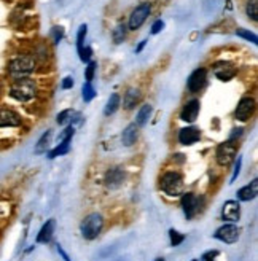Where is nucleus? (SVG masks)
Wrapping results in <instances>:
<instances>
[{
    "mask_svg": "<svg viewBox=\"0 0 258 261\" xmlns=\"http://www.w3.org/2000/svg\"><path fill=\"white\" fill-rule=\"evenodd\" d=\"M119 105H121V97H119V94H117V93L112 94L109 97V100H107V105L104 108V115L105 117H110V115H113L118 110Z\"/></svg>",
    "mask_w": 258,
    "mask_h": 261,
    "instance_id": "obj_23",
    "label": "nucleus"
},
{
    "mask_svg": "<svg viewBox=\"0 0 258 261\" xmlns=\"http://www.w3.org/2000/svg\"><path fill=\"white\" fill-rule=\"evenodd\" d=\"M80 54V59L83 60V62H89L91 60V54H93V50L89 46H83L81 51L79 53Z\"/></svg>",
    "mask_w": 258,
    "mask_h": 261,
    "instance_id": "obj_37",
    "label": "nucleus"
},
{
    "mask_svg": "<svg viewBox=\"0 0 258 261\" xmlns=\"http://www.w3.org/2000/svg\"><path fill=\"white\" fill-rule=\"evenodd\" d=\"M74 136H75V127L70 124V126L65 127V129L61 132V134H59L58 141H59V142H72V137H74Z\"/></svg>",
    "mask_w": 258,
    "mask_h": 261,
    "instance_id": "obj_31",
    "label": "nucleus"
},
{
    "mask_svg": "<svg viewBox=\"0 0 258 261\" xmlns=\"http://www.w3.org/2000/svg\"><path fill=\"white\" fill-rule=\"evenodd\" d=\"M163 29H164V21H161V20L155 21V24L152 26V34H153V35H157V34H159Z\"/></svg>",
    "mask_w": 258,
    "mask_h": 261,
    "instance_id": "obj_38",
    "label": "nucleus"
},
{
    "mask_svg": "<svg viewBox=\"0 0 258 261\" xmlns=\"http://www.w3.org/2000/svg\"><path fill=\"white\" fill-rule=\"evenodd\" d=\"M191 261H198V260H191Z\"/></svg>",
    "mask_w": 258,
    "mask_h": 261,
    "instance_id": "obj_44",
    "label": "nucleus"
},
{
    "mask_svg": "<svg viewBox=\"0 0 258 261\" xmlns=\"http://www.w3.org/2000/svg\"><path fill=\"white\" fill-rule=\"evenodd\" d=\"M126 26L124 24H118V26L113 29V32H112V37H113V41L115 43H123L124 39H126Z\"/></svg>",
    "mask_w": 258,
    "mask_h": 261,
    "instance_id": "obj_26",
    "label": "nucleus"
},
{
    "mask_svg": "<svg viewBox=\"0 0 258 261\" xmlns=\"http://www.w3.org/2000/svg\"><path fill=\"white\" fill-rule=\"evenodd\" d=\"M72 115H74V110H72V108H65V110L59 112L58 118H56V123H58V124H61V126L69 124V123H70V120H72Z\"/></svg>",
    "mask_w": 258,
    "mask_h": 261,
    "instance_id": "obj_29",
    "label": "nucleus"
},
{
    "mask_svg": "<svg viewBox=\"0 0 258 261\" xmlns=\"http://www.w3.org/2000/svg\"><path fill=\"white\" fill-rule=\"evenodd\" d=\"M142 93L139 88H128L123 96V107L126 110H134V108L140 104Z\"/></svg>",
    "mask_w": 258,
    "mask_h": 261,
    "instance_id": "obj_17",
    "label": "nucleus"
},
{
    "mask_svg": "<svg viewBox=\"0 0 258 261\" xmlns=\"http://www.w3.org/2000/svg\"><path fill=\"white\" fill-rule=\"evenodd\" d=\"M238 199L242 202H249V201H254L258 194V179H254L247 183L245 186H242L241 190H238Z\"/></svg>",
    "mask_w": 258,
    "mask_h": 261,
    "instance_id": "obj_18",
    "label": "nucleus"
},
{
    "mask_svg": "<svg viewBox=\"0 0 258 261\" xmlns=\"http://www.w3.org/2000/svg\"><path fill=\"white\" fill-rule=\"evenodd\" d=\"M236 153H238V142L228 139L226 142L220 143L217 150H215V161H217L218 166L228 167L236 160Z\"/></svg>",
    "mask_w": 258,
    "mask_h": 261,
    "instance_id": "obj_5",
    "label": "nucleus"
},
{
    "mask_svg": "<svg viewBox=\"0 0 258 261\" xmlns=\"http://www.w3.org/2000/svg\"><path fill=\"white\" fill-rule=\"evenodd\" d=\"M58 252H59V253H61V255H62V258H64L65 261H70V258L67 257V253H65V252L62 250V247H61V245H59V244H58Z\"/></svg>",
    "mask_w": 258,
    "mask_h": 261,
    "instance_id": "obj_41",
    "label": "nucleus"
},
{
    "mask_svg": "<svg viewBox=\"0 0 258 261\" xmlns=\"http://www.w3.org/2000/svg\"><path fill=\"white\" fill-rule=\"evenodd\" d=\"M69 151H70V142H59L55 148L48 151V158H50V160H55L58 156L67 155Z\"/></svg>",
    "mask_w": 258,
    "mask_h": 261,
    "instance_id": "obj_24",
    "label": "nucleus"
},
{
    "mask_svg": "<svg viewBox=\"0 0 258 261\" xmlns=\"http://www.w3.org/2000/svg\"><path fill=\"white\" fill-rule=\"evenodd\" d=\"M199 139H201V129H198L195 126H185L179 131V134H177L179 143L185 145V147L195 145L196 142H199Z\"/></svg>",
    "mask_w": 258,
    "mask_h": 261,
    "instance_id": "obj_11",
    "label": "nucleus"
},
{
    "mask_svg": "<svg viewBox=\"0 0 258 261\" xmlns=\"http://www.w3.org/2000/svg\"><path fill=\"white\" fill-rule=\"evenodd\" d=\"M187 239V236L182 234V233H179L177 229H169V241H171V245L172 247H179L182 242Z\"/></svg>",
    "mask_w": 258,
    "mask_h": 261,
    "instance_id": "obj_27",
    "label": "nucleus"
},
{
    "mask_svg": "<svg viewBox=\"0 0 258 261\" xmlns=\"http://www.w3.org/2000/svg\"><path fill=\"white\" fill-rule=\"evenodd\" d=\"M39 93L37 83L32 78H20V80H15L13 84L10 86V96L13 97L18 102H29L32 100Z\"/></svg>",
    "mask_w": 258,
    "mask_h": 261,
    "instance_id": "obj_3",
    "label": "nucleus"
},
{
    "mask_svg": "<svg viewBox=\"0 0 258 261\" xmlns=\"http://www.w3.org/2000/svg\"><path fill=\"white\" fill-rule=\"evenodd\" d=\"M150 13H152V3H150V2H143V3L139 5V7H136L133 10V13H131V16H129V22H128L129 30L140 29V26L147 21V18L150 16Z\"/></svg>",
    "mask_w": 258,
    "mask_h": 261,
    "instance_id": "obj_6",
    "label": "nucleus"
},
{
    "mask_svg": "<svg viewBox=\"0 0 258 261\" xmlns=\"http://www.w3.org/2000/svg\"><path fill=\"white\" fill-rule=\"evenodd\" d=\"M35 69H37V60L34 59L32 54H20L8 62V75L13 80L32 75Z\"/></svg>",
    "mask_w": 258,
    "mask_h": 261,
    "instance_id": "obj_2",
    "label": "nucleus"
},
{
    "mask_svg": "<svg viewBox=\"0 0 258 261\" xmlns=\"http://www.w3.org/2000/svg\"><path fill=\"white\" fill-rule=\"evenodd\" d=\"M126 181V171L119 166H113L104 175V185L109 190H118Z\"/></svg>",
    "mask_w": 258,
    "mask_h": 261,
    "instance_id": "obj_8",
    "label": "nucleus"
},
{
    "mask_svg": "<svg viewBox=\"0 0 258 261\" xmlns=\"http://www.w3.org/2000/svg\"><path fill=\"white\" fill-rule=\"evenodd\" d=\"M241 218V204L238 201H226L221 207V220L228 223H236Z\"/></svg>",
    "mask_w": 258,
    "mask_h": 261,
    "instance_id": "obj_12",
    "label": "nucleus"
},
{
    "mask_svg": "<svg viewBox=\"0 0 258 261\" xmlns=\"http://www.w3.org/2000/svg\"><path fill=\"white\" fill-rule=\"evenodd\" d=\"M255 107H257V102H255L254 97H250V96L242 97V99L238 102V107H236V112H235L236 120L242 121V123L244 121H249L250 117L255 112Z\"/></svg>",
    "mask_w": 258,
    "mask_h": 261,
    "instance_id": "obj_10",
    "label": "nucleus"
},
{
    "mask_svg": "<svg viewBox=\"0 0 258 261\" xmlns=\"http://www.w3.org/2000/svg\"><path fill=\"white\" fill-rule=\"evenodd\" d=\"M239 228L236 226L235 223H225L223 226H220L217 231H215L214 238L218 239L223 244H236L239 239Z\"/></svg>",
    "mask_w": 258,
    "mask_h": 261,
    "instance_id": "obj_9",
    "label": "nucleus"
},
{
    "mask_svg": "<svg viewBox=\"0 0 258 261\" xmlns=\"http://www.w3.org/2000/svg\"><path fill=\"white\" fill-rule=\"evenodd\" d=\"M241 166H242V158H241V156H238V160L235 161V171H233V175H231V181H230V183H235V181H236L239 172H241Z\"/></svg>",
    "mask_w": 258,
    "mask_h": 261,
    "instance_id": "obj_35",
    "label": "nucleus"
},
{
    "mask_svg": "<svg viewBox=\"0 0 258 261\" xmlns=\"http://www.w3.org/2000/svg\"><path fill=\"white\" fill-rule=\"evenodd\" d=\"M180 205H182V210H183L185 217H187V220H191V218L199 212L201 199L191 191L183 193L182 196H180Z\"/></svg>",
    "mask_w": 258,
    "mask_h": 261,
    "instance_id": "obj_7",
    "label": "nucleus"
},
{
    "mask_svg": "<svg viewBox=\"0 0 258 261\" xmlns=\"http://www.w3.org/2000/svg\"><path fill=\"white\" fill-rule=\"evenodd\" d=\"M152 112H153V107H152V105H150V104H143V105L139 108L137 115H136V124L139 126V127L145 126V124L148 123L150 117H152Z\"/></svg>",
    "mask_w": 258,
    "mask_h": 261,
    "instance_id": "obj_21",
    "label": "nucleus"
},
{
    "mask_svg": "<svg viewBox=\"0 0 258 261\" xmlns=\"http://www.w3.org/2000/svg\"><path fill=\"white\" fill-rule=\"evenodd\" d=\"M236 34H238V37L245 39L247 41H252V43H254V45H257V41H258L257 35H255L254 32H250V30H247V29H238V30H236Z\"/></svg>",
    "mask_w": 258,
    "mask_h": 261,
    "instance_id": "obj_32",
    "label": "nucleus"
},
{
    "mask_svg": "<svg viewBox=\"0 0 258 261\" xmlns=\"http://www.w3.org/2000/svg\"><path fill=\"white\" fill-rule=\"evenodd\" d=\"M86 34H88V27H86V24H83L79 29V34H77V50H79V53L81 51V48L85 46Z\"/></svg>",
    "mask_w": 258,
    "mask_h": 261,
    "instance_id": "obj_30",
    "label": "nucleus"
},
{
    "mask_svg": "<svg viewBox=\"0 0 258 261\" xmlns=\"http://www.w3.org/2000/svg\"><path fill=\"white\" fill-rule=\"evenodd\" d=\"M51 139H53V131L48 129L45 134L39 139L37 145H35V153H37V155L46 153V150H48V147H50V143H51Z\"/></svg>",
    "mask_w": 258,
    "mask_h": 261,
    "instance_id": "obj_22",
    "label": "nucleus"
},
{
    "mask_svg": "<svg viewBox=\"0 0 258 261\" xmlns=\"http://www.w3.org/2000/svg\"><path fill=\"white\" fill-rule=\"evenodd\" d=\"M145 45H147V40H143V41H140V45L136 48V53H140V51L143 50V46H145Z\"/></svg>",
    "mask_w": 258,
    "mask_h": 261,
    "instance_id": "obj_42",
    "label": "nucleus"
},
{
    "mask_svg": "<svg viewBox=\"0 0 258 261\" xmlns=\"http://www.w3.org/2000/svg\"><path fill=\"white\" fill-rule=\"evenodd\" d=\"M242 127H238V129H233V132L230 134V141H236L238 142V139L242 136Z\"/></svg>",
    "mask_w": 258,
    "mask_h": 261,
    "instance_id": "obj_39",
    "label": "nucleus"
},
{
    "mask_svg": "<svg viewBox=\"0 0 258 261\" xmlns=\"http://www.w3.org/2000/svg\"><path fill=\"white\" fill-rule=\"evenodd\" d=\"M102 229H104V217L98 212H93V214H88L80 224V233L81 238L86 241H94L98 239Z\"/></svg>",
    "mask_w": 258,
    "mask_h": 261,
    "instance_id": "obj_4",
    "label": "nucleus"
},
{
    "mask_svg": "<svg viewBox=\"0 0 258 261\" xmlns=\"http://www.w3.org/2000/svg\"><path fill=\"white\" fill-rule=\"evenodd\" d=\"M81 96H83V100H85V102H91L93 99H94V97H96V89H94V86H93V84L91 83H85V84H83V89H81Z\"/></svg>",
    "mask_w": 258,
    "mask_h": 261,
    "instance_id": "obj_28",
    "label": "nucleus"
},
{
    "mask_svg": "<svg viewBox=\"0 0 258 261\" xmlns=\"http://www.w3.org/2000/svg\"><path fill=\"white\" fill-rule=\"evenodd\" d=\"M214 74L218 80L228 81L236 75V67L228 60H218V62L214 64Z\"/></svg>",
    "mask_w": 258,
    "mask_h": 261,
    "instance_id": "obj_15",
    "label": "nucleus"
},
{
    "mask_svg": "<svg viewBox=\"0 0 258 261\" xmlns=\"http://www.w3.org/2000/svg\"><path fill=\"white\" fill-rule=\"evenodd\" d=\"M199 110H201L199 100L191 99L182 107V110H180V120L185 121V123H195L198 120V115H199Z\"/></svg>",
    "mask_w": 258,
    "mask_h": 261,
    "instance_id": "obj_14",
    "label": "nucleus"
},
{
    "mask_svg": "<svg viewBox=\"0 0 258 261\" xmlns=\"http://www.w3.org/2000/svg\"><path fill=\"white\" fill-rule=\"evenodd\" d=\"M155 261H164V258H157V260H155Z\"/></svg>",
    "mask_w": 258,
    "mask_h": 261,
    "instance_id": "obj_43",
    "label": "nucleus"
},
{
    "mask_svg": "<svg viewBox=\"0 0 258 261\" xmlns=\"http://www.w3.org/2000/svg\"><path fill=\"white\" fill-rule=\"evenodd\" d=\"M159 190L163 191L166 196L171 198H180L185 193V181L183 175L180 174L177 169H169L164 171L159 177Z\"/></svg>",
    "mask_w": 258,
    "mask_h": 261,
    "instance_id": "obj_1",
    "label": "nucleus"
},
{
    "mask_svg": "<svg viewBox=\"0 0 258 261\" xmlns=\"http://www.w3.org/2000/svg\"><path fill=\"white\" fill-rule=\"evenodd\" d=\"M51 35H53V41L55 43H59V41L62 40V37H64V29L62 27H53L51 29Z\"/></svg>",
    "mask_w": 258,
    "mask_h": 261,
    "instance_id": "obj_36",
    "label": "nucleus"
},
{
    "mask_svg": "<svg viewBox=\"0 0 258 261\" xmlns=\"http://www.w3.org/2000/svg\"><path fill=\"white\" fill-rule=\"evenodd\" d=\"M62 89H70L72 86H74V78L72 77H65L64 80H62Z\"/></svg>",
    "mask_w": 258,
    "mask_h": 261,
    "instance_id": "obj_40",
    "label": "nucleus"
},
{
    "mask_svg": "<svg viewBox=\"0 0 258 261\" xmlns=\"http://www.w3.org/2000/svg\"><path fill=\"white\" fill-rule=\"evenodd\" d=\"M139 129L140 127L136 123H131L124 127V131L121 134V143L124 147H133V145L137 142V139H139Z\"/></svg>",
    "mask_w": 258,
    "mask_h": 261,
    "instance_id": "obj_20",
    "label": "nucleus"
},
{
    "mask_svg": "<svg viewBox=\"0 0 258 261\" xmlns=\"http://www.w3.org/2000/svg\"><path fill=\"white\" fill-rule=\"evenodd\" d=\"M218 255H220V252L217 250V248H214V250H207L201 255L199 261H215V258H217Z\"/></svg>",
    "mask_w": 258,
    "mask_h": 261,
    "instance_id": "obj_34",
    "label": "nucleus"
},
{
    "mask_svg": "<svg viewBox=\"0 0 258 261\" xmlns=\"http://www.w3.org/2000/svg\"><path fill=\"white\" fill-rule=\"evenodd\" d=\"M245 13L254 22L258 21V0H249L245 5Z\"/></svg>",
    "mask_w": 258,
    "mask_h": 261,
    "instance_id": "obj_25",
    "label": "nucleus"
},
{
    "mask_svg": "<svg viewBox=\"0 0 258 261\" xmlns=\"http://www.w3.org/2000/svg\"><path fill=\"white\" fill-rule=\"evenodd\" d=\"M55 229H56V220H55V218L46 220V223L40 228V231L37 234V244H48V242L53 239Z\"/></svg>",
    "mask_w": 258,
    "mask_h": 261,
    "instance_id": "obj_19",
    "label": "nucleus"
},
{
    "mask_svg": "<svg viewBox=\"0 0 258 261\" xmlns=\"http://www.w3.org/2000/svg\"><path fill=\"white\" fill-rule=\"evenodd\" d=\"M96 69H98V64L94 62V60H89L88 62V67L85 70V78L88 83H91L94 80V74H96Z\"/></svg>",
    "mask_w": 258,
    "mask_h": 261,
    "instance_id": "obj_33",
    "label": "nucleus"
},
{
    "mask_svg": "<svg viewBox=\"0 0 258 261\" xmlns=\"http://www.w3.org/2000/svg\"><path fill=\"white\" fill-rule=\"evenodd\" d=\"M21 123L22 120L16 112L10 108H0V127H18Z\"/></svg>",
    "mask_w": 258,
    "mask_h": 261,
    "instance_id": "obj_16",
    "label": "nucleus"
},
{
    "mask_svg": "<svg viewBox=\"0 0 258 261\" xmlns=\"http://www.w3.org/2000/svg\"><path fill=\"white\" fill-rule=\"evenodd\" d=\"M207 81V70L206 69H196L193 74L188 77L187 81V88L190 93H199V91L204 88V84Z\"/></svg>",
    "mask_w": 258,
    "mask_h": 261,
    "instance_id": "obj_13",
    "label": "nucleus"
}]
</instances>
